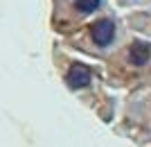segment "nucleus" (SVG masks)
Listing matches in <instances>:
<instances>
[{"instance_id":"4","label":"nucleus","mask_w":151,"mask_h":147,"mask_svg":"<svg viewBox=\"0 0 151 147\" xmlns=\"http://www.w3.org/2000/svg\"><path fill=\"white\" fill-rule=\"evenodd\" d=\"M101 0H75V9L79 14H93L95 9H99Z\"/></svg>"},{"instance_id":"2","label":"nucleus","mask_w":151,"mask_h":147,"mask_svg":"<svg viewBox=\"0 0 151 147\" xmlns=\"http://www.w3.org/2000/svg\"><path fill=\"white\" fill-rule=\"evenodd\" d=\"M90 79H93V75H90V70L83 64L70 66L68 75H65V82H68L70 88H86V86L90 84Z\"/></svg>"},{"instance_id":"3","label":"nucleus","mask_w":151,"mask_h":147,"mask_svg":"<svg viewBox=\"0 0 151 147\" xmlns=\"http://www.w3.org/2000/svg\"><path fill=\"white\" fill-rule=\"evenodd\" d=\"M149 59H151V45L145 41H135L129 50V61L133 66H145Z\"/></svg>"},{"instance_id":"1","label":"nucleus","mask_w":151,"mask_h":147,"mask_svg":"<svg viewBox=\"0 0 151 147\" xmlns=\"http://www.w3.org/2000/svg\"><path fill=\"white\" fill-rule=\"evenodd\" d=\"M90 34H93V41L99 45V48H106L115 36V23L111 18H101V20H97L93 25Z\"/></svg>"}]
</instances>
